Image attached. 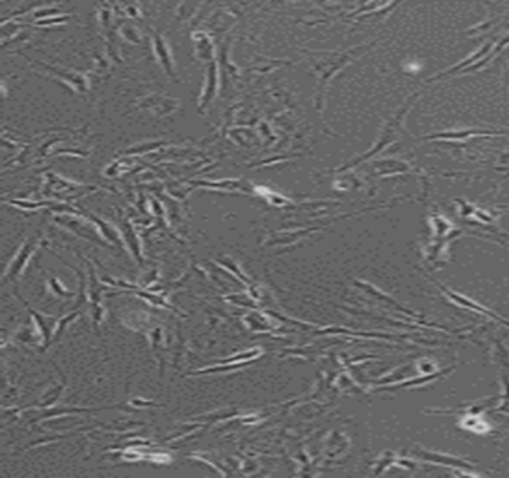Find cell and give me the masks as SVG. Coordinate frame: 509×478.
Here are the masks:
<instances>
[{"label": "cell", "mask_w": 509, "mask_h": 478, "mask_svg": "<svg viewBox=\"0 0 509 478\" xmlns=\"http://www.w3.org/2000/svg\"><path fill=\"white\" fill-rule=\"evenodd\" d=\"M156 51H157V55L160 58V61L163 63L164 69L169 72V74H173V67H172V58L169 55V51L166 50V42L161 39L160 36H157V41H156Z\"/></svg>", "instance_id": "6da1fadb"}]
</instances>
